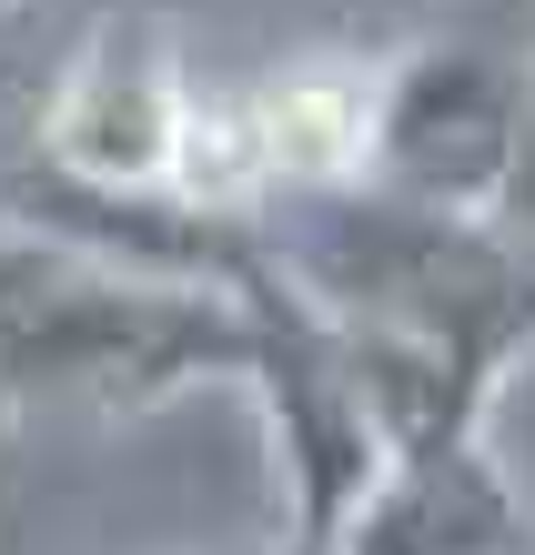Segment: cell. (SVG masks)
I'll list each match as a JSON object with an SVG mask.
<instances>
[{
  "label": "cell",
  "mask_w": 535,
  "mask_h": 555,
  "mask_svg": "<svg viewBox=\"0 0 535 555\" xmlns=\"http://www.w3.org/2000/svg\"><path fill=\"white\" fill-rule=\"evenodd\" d=\"M253 313L213 283H152L21 233L0 243V404L142 414L203 374H243Z\"/></svg>",
  "instance_id": "cell-1"
},
{
  "label": "cell",
  "mask_w": 535,
  "mask_h": 555,
  "mask_svg": "<svg viewBox=\"0 0 535 555\" xmlns=\"http://www.w3.org/2000/svg\"><path fill=\"white\" fill-rule=\"evenodd\" d=\"M525 91L535 61L506 41H424L374 81V112H364V172L415 212H464L485 222L495 192H506V162L525 132Z\"/></svg>",
  "instance_id": "cell-2"
},
{
  "label": "cell",
  "mask_w": 535,
  "mask_h": 555,
  "mask_svg": "<svg viewBox=\"0 0 535 555\" xmlns=\"http://www.w3.org/2000/svg\"><path fill=\"white\" fill-rule=\"evenodd\" d=\"M192 61L162 21L112 11L81 30L61 61L51 112H41V172L91 182V192H182L192 152Z\"/></svg>",
  "instance_id": "cell-3"
},
{
  "label": "cell",
  "mask_w": 535,
  "mask_h": 555,
  "mask_svg": "<svg viewBox=\"0 0 535 555\" xmlns=\"http://www.w3.org/2000/svg\"><path fill=\"white\" fill-rule=\"evenodd\" d=\"M495 233L506 243H535V91H525V132H515V162H506V192H495Z\"/></svg>",
  "instance_id": "cell-4"
},
{
  "label": "cell",
  "mask_w": 535,
  "mask_h": 555,
  "mask_svg": "<svg viewBox=\"0 0 535 555\" xmlns=\"http://www.w3.org/2000/svg\"><path fill=\"white\" fill-rule=\"evenodd\" d=\"M0 11H21V0H0Z\"/></svg>",
  "instance_id": "cell-5"
}]
</instances>
